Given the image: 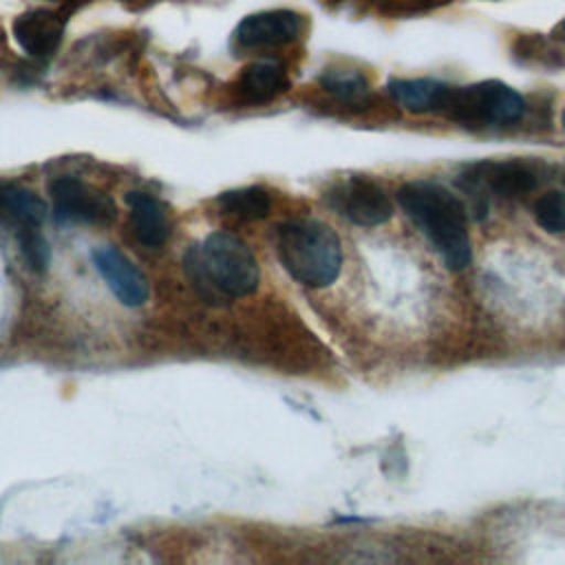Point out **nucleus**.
Instances as JSON below:
<instances>
[{
    "instance_id": "obj_7",
    "label": "nucleus",
    "mask_w": 565,
    "mask_h": 565,
    "mask_svg": "<svg viewBox=\"0 0 565 565\" xmlns=\"http://www.w3.org/2000/svg\"><path fill=\"white\" fill-rule=\"evenodd\" d=\"M331 207L355 225H380L391 218L393 205L380 183L366 177H351L327 194Z\"/></svg>"
},
{
    "instance_id": "obj_17",
    "label": "nucleus",
    "mask_w": 565,
    "mask_h": 565,
    "mask_svg": "<svg viewBox=\"0 0 565 565\" xmlns=\"http://www.w3.org/2000/svg\"><path fill=\"white\" fill-rule=\"evenodd\" d=\"M534 218L545 232H565V192L552 190L539 196L534 203Z\"/></svg>"
},
{
    "instance_id": "obj_15",
    "label": "nucleus",
    "mask_w": 565,
    "mask_h": 565,
    "mask_svg": "<svg viewBox=\"0 0 565 565\" xmlns=\"http://www.w3.org/2000/svg\"><path fill=\"white\" fill-rule=\"evenodd\" d=\"M218 210L227 216H236L241 221H258L265 218L271 210V196L260 185H247L238 190H227L216 196Z\"/></svg>"
},
{
    "instance_id": "obj_2",
    "label": "nucleus",
    "mask_w": 565,
    "mask_h": 565,
    "mask_svg": "<svg viewBox=\"0 0 565 565\" xmlns=\"http://www.w3.org/2000/svg\"><path fill=\"white\" fill-rule=\"evenodd\" d=\"M397 201L450 269L470 263L466 210L452 192L430 181H411L397 190Z\"/></svg>"
},
{
    "instance_id": "obj_8",
    "label": "nucleus",
    "mask_w": 565,
    "mask_h": 565,
    "mask_svg": "<svg viewBox=\"0 0 565 565\" xmlns=\"http://www.w3.org/2000/svg\"><path fill=\"white\" fill-rule=\"evenodd\" d=\"M95 269L102 274L108 289L126 307H141L148 300V280L143 271L117 247L102 245L90 252Z\"/></svg>"
},
{
    "instance_id": "obj_18",
    "label": "nucleus",
    "mask_w": 565,
    "mask_h": 565,
    "mask_svg": "<svg viewBox=\"0 0 565 565\" xmlns=\"http://www.w3.org/2000/svg\"><path fill=\"white\" fill-rule=\"evenodd\" d=\"M18 241H20V252H22L26 265L33 271H46V267L51 263V247H49L46 238L38 232V227L20 230Z\"/></svg>"
},
{
    "instance_id": "obj_1",
    "label": "nucleus",
    "mask_w": 565,
    "mask_h": 565,
    "mask_svg": "<svg viewBox=\"0 0 565 565\" xmlns=\"http://www.w3.org/2000/svg\"><path fill=\"white\" fill-rule=\"evenodd\" d=\"M194 289L210 302L247 296L258 287L260 269L245 241L230 232H212L183 258Z\"/></svg>"
},
{
    "instance_id": "obj_3",
    "label": "nucleus",
    "mask_w": 565,
    "mask_h": 565,
    "mask_svg": "<svg viewBox=\"0 0 565 565\" xmlns=\"http://www.w3.org/2000/svg\"><path fill=\"white\" fill-rule=\"evenodd\" d=\"M276 249L291 278L307 287L331 285L342 267L338 234L316 218H289L276 230Z\"/></svg>"
},
{
    "instance_id": "obj_5",
    "label": "nucleus",
    "mask_w": 565,
    "mask_h": 565,
    "mask_svg": "<svg viewBox=\"0 0 565 565\" xmlns=\"http://www.w3.org/2000/svg\"><path fill=\"white\" fill-rule=\"evenodd\" d=\"M539 177L525 161H479L466 166L457 179V185L475 201H483L488 194L499 199H514L536 188ZM486 210V205L481 203Z\"/></svg>"
},
{
    "instance_id": "obj_20",
    "label": "nucleus",
    "mask_w": 565,
    "mask_h": 565,
    "mask_svg": "<svg viewBox=\"0 0 565 565\" xmlns=\"http://www.w3.org/2000/svg\"><path fill=\"white\" fill-rule=\"evenodd\" d=\"M563 126H565V113H563Z\"/></svg>"
},
{
    "instance_id": "obj_11",
    "label": "nucleus",
    "mask_w": 565,
    "mask_h": 565,
    "mask_svg": "<svg viewBox=\"0 0 565 565\" xmlns=\"http://www.w3.org/2000/svg\"><path fill=\"white\" fill-rule=\"evenodd\" d=\"M386 88L391 97L411 113H448L457 90L435 79H391Z\"/></svg>"
},
{
    "instance_id": "obj_10",
    "label": "nucleus",
    "mask_w": 565,
    "mask_h": 565,
    "mask_svg": "<svg viewBox=\"0 0 565 565\" xmlns=\"http://www.w3.org/2000/svg\"><path fill=\"white\" fill-rule=\"evenodd\" d=\"M62 33L64 18L46 9L24 11L13 20V38L18 46L33 57L51 55L57 49Z\"/></svg>"
},
{
    "instance_id": "obj_12",
    "label": "nucleus",
    "mask_w": 565,
    "mask_h": 565,
    "mask_svg": "<svg viewBox=\"0 0 565 565\" xmlns=\"http://www.w3.org/2000/svg\"><path fill=\"white\" fill-rule=\"evenodd\" d=\"M287 88V68L278 60H256L243 68L238 79V95L247 104H267Z\"/></svg>"
},
{
    "instance_id": "obj_4",
    "label": "nucleus",
    "mask_w": 565,
    "mask_h": 565,
    "mask_svg": "<svg viewBox=\"0 0 565 565\" xmlns=\"http://www.w3.org/2000/svg\"><path fill=\"white\" fill-rule=\"evenodd\" d=\"M525 102L523 97L503 82H479L455 90V99L448 108V115L459 121H481L505 126L523 117Z\"/></svg>"
},
{
    "instance_id": "obj_6",
    "label": "nucleus",
    "mask_w": 565,
    "mask_h": 565,
    "mask_svg": "<svg viewBox=\"0 0 565 565\" xmlns=\"http://www.w3.org/2000/svg\"><path fill=\"white\" fill-rule=\"evenodd\" d=\"M49 194L53 199L55 221L60 223L108 225L117 216L113 199L77 177H57L51 181Z\"/></svg>"
},
{
    "instance_id": "obj_14",
    "label": "nucleus",
    "mask_w": 565,
    "mask_h": 565,
    "mask_svg": "<svg viewBox=\"0 0 565 565\" xmlns=\"http://www.w3.org/2000/svg\"><path fill=\"white\" fill-rule=\"evenodd\" d=\"M46 216V203L33 192L15 183L0 185V218L18 230L40 227Z\"/></svg>"
},
{
    "instance_id": "obj_16",
    "label": "nucleus",
    "mask_w": 565,
    "mask_h": 565,
    "mask_svg": "<svg viewBox=\"0 0 565 565\" xmlns=\"http://www.w3.org/2000/svg\"><path fill=\"white\" fill-rule=\"evenodd\" d=\"M320 84L344 104H360L369 95L366 77L353 68H329L322 73Z\"/></svg>"
},
{
    "instance_id": "obj_9",
    "label": "nucleus",
    "mask_w": 565,
    "mask_h": 565,
    "mask_svg": "<svg viewBox=\"0 0 565 565\" xmlns=\"http://www.w3.org/2000/svg\"><path fill=\"white\" fill-rule=\"evenodd\" d=\"M302 18L289 9L258 11L238 22L234 40L243 49H269L294 42L300 35Z\"/></svg>"
},
{
    "instance_id": "obj_19",
    "label": "nucleus",
    "mask_w": 565,
    "mask_h": 565,
    "mask_svg": "<svg viewBox=\"0 0 565 565\" xmlns=\"http://www.w3.org/2000/svg\"><path fill=\"white\" fill-rule=\"evenodd\" d=\"M563 38H565V20H563Z\"/></svg>"
},
{
    "instance_id": "obj_13",
    "label": "nucleus",
    "mask_w": 565,
    "mask_h": 565,
    "mask_svg": "<svg viewBox=\"0 0 565 565\" xmlns=\"http://www.w3.org/2000/svg\"><path fill=\"white\" fill-rule=\"evenodd\" d=\"M126 203L130 210V223L137 241L146 247H159L170 236V225L166 218L163 203L148 192H128Z\"/></svg>"
}]
</instances>
